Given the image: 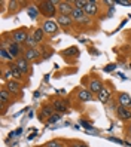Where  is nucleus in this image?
Instances as JSON below:
<instances>
[{
  "label": "nucleus",
  "instance_id": "nucleus-1",
  "mask_svg": "<svg viewBox=\"0 0 131 147\" xmlns=\"http://www.w3.org/2000/svg\"><path fill=\"white\" fill-rule=\"evenodd\" d=\"M60 0H43V2L37 3V9L42 16L45 18H57L58 11H57V5Z\"/></svg>",
  "mask_w": 131,
  "mask_h": 147
},
{
  "label": "nucleus",
  "instance_id": "nucleus-2",
  "mask_svg": "<svg viewBox=\"0 0 131 147\" xmlns=\"http://www.w3.org/2000/svg\"><path fill=\"white\" fill-rule=\"evenodd\" d=\"M42 30L46 36H54V34H57L60 31V25L54 20H45L42 22Z\"/></svg>",
  "mask_w": 131,
  "mask_h": 147
},
{
  "label": "nucleus",
  "instance_id": "nucleus-3",
  "mask_svg": "<svg viewBox=\"0 0 131 147\" xmlns=\"http://www.w3.org/2000/svg\"><path fill=\"white\" fill-rule=\"evenodd\" d=\"M29 36H30V33L27 31V28H18V30L12 31L11 39L14 40V43H16V45H24Z\"/></svg>",
  "mask_w": 131,
  "mask_h": 147
},
{
  "label": "nucleus",
  "instance_id": "nucleus-4",
  "mask_svg": "<svg viewBox=\"0 0 131 147\" xmlns=\"http://www.w3.org/2000/svg\"><path fill=\"white\" fill-rule=\"evenodd\" d=\"M70 16L73 18L75 24H90L91 22V18L85 13L83 9H77V7H75Z\"/></svg>",
  "mask_w": 131,
  "mask_h": 147
},
{
  "label": "nucleus",
  "instance_id": "nucleus-5",
  "mask_svg": "<svg viewBox=\"0 0 131 147\" xmlns=\"http://www.w3.org/2000/svg\"><path fill=\"white\" fill-rule=\"evenodd\" d=\"M115 113H116V117L121 120V122H127V123L131 122V109H130V107L116 106Z\"/></svg>",
  "mask_w": 131,
  "mask_h": 147
},
{
  "label": "nucleus",
  "instance_id": "nucleus-6",
  "mask_svg": "<svg viewBox=\"0 0 131 147\" xmlns=\"http://www.w3.org/2000/svg\"><path fill=\"white\" fill-rule=\"evenodd\" d=\"M73 9H75L73 2H67V0H60L57 5L58 15H72Z\"/></svg>",
  "mask_w": 131,
  "mask_h": 147
},
{
  "label": "nucleus",
  "instance_id": "nucleus-7",
  "mask_svg": "<svg viewBox=\"0 0 131 147\" xmlns=\"http://www.w3.org/2000/svg\"><path fill=\"white\" fill-rule=\"evenodd\" d=\"M103 88H104V85H103V82L98 79V77H92V79H90L88 88H86V89H88L92 95H98Z\"/></svg>",
  "mask_w": 131,
  "mask_h": 147
},
{
  "label": "nucleus",
  "instance_id": "nucleus-8",
  "mask_svg": "<svg viewBox=\"0 0 131 147\" xmlns=\"http://www.w3.org/2000/svg\"><path fill=\"white\" fill-rule=\"evenodd\" d=\"M55 21H57V24L60 25V28H70L72 25L75 24V21H73V18L70 15H57V18H55Z\"/></svg>",
  "mask_w": 131,
  "mask_h": 147
},
{
  "label": "nucleus",
  "instance_id": "nucleus-9",
  "mask_svg": "<svg viewBox=\"0 0 131 147\" xmlns=\"http://www.w3.org/2000/svg\"><path fill=\"white\" fill-rule=\"evenodd\" d=\"M100 3L97 2V0H90L88 2V5H86V7H85V13L90 16V18H94V16H97L98 15V11H100V6H98Z\"/></svg>",
  "mask_w": 131,
  "mask_h": 147
},
{
  "label": "nucleus",
  "instance_id": "nucleus-10",
  "mask_svg": "<svg viewBox=\"0 0 131 147\" xmlns=\"http://www.w3.org/2000/svg\"><path fill=\"white\" fill-rule=\"evenodd\" d=\"M29 63H34L40 59V51L37 48H30V49H24V55H22Z\"/></svg>",
  "mask_w": 131,
  "mask_h": 147
},
{
  "label": "nucleus",
  "instance_id": "nucleus-11",
  "mask_svg": "<svg viewBox=\"0 0 131 147\" xmlns=\"http://www.w3.org/2000/svg\"><path fill=\"white\" fill-rule=\"evenodd\" d=\"M52 107H54V110L57 111V113H66V111L69 110V106H67V101L63 100V98H54L52 100Z\"/></svg>",
  "mask_w": 131,
  "mask_h": 147
},
{
  "label": "nucleus",
  "instance_id": "nucleus-12",
  "mask_svg": "<svg viewBox=\"0 0 131 147\" xmlns=\"http://www.w3.org/2000/svg\"><path fill=\"white\" fill-rule=\"evenodd\" d=\"M15 64H16V67L21 70V73H22L24 76H29V74L31 73V65H30V63H29L24 57H21V58L16 59Z\"/></svg>",
  "mask_w": 131,
  "mask_h": 147
},
{
  "label": "nucleus",
  "instance_id": "nucleus-13",
  "mask_svg": "<svg viewBox=\"0 0 131 147\" xmlns=\"http://www.w3.org/2000/svg\"><path fill=\"white\" fill-rule=\"evenodd\" d=\"M55 113H57V111L54 110V107H52V106H43V107L40 109L39 119L42 120V122H46V120H48L49 117H52Z\"/></svg>",
  "mask_w": 131,
  "mask_h": 147
},
{
  "label": "nucleus",
  "instance_id": "nucleus-14",
  "mask_svg": "<svg viewBox=\"0 0 131 147\" xmlns=\"http://www.w3.org/2000/svg\"><path fill=\"white\" fill-rule=\"evenodd\" d=\"M5 88L9 91L12 95H21V83L18 80H7L6 85H5Z\"/></svg>",
  "mask_w": 131,
  "mask_h": 147
},
{
  "label": "nucleus",
  "instance_id": "nucleus-15",
  "mask_svg": "<svg viewBox=\"0 0 131 147\" xmlns=\"http://www.w3.org/2000/svg\"><path fill=\"white\" fill-rule=\"evenodd\" d=\"M7 51H9L11 57L14 58V61H16L18 58H21V45H16V43H14V40L11 39L9 45H7Z\"/></svg>",
  "mask_w": 131,
  "mask_h": 147
},
{
  "label": "nucleus",
  "instance_id": "nucleus-16",
  "mask_svg": "<svg viewBox=\"0 0 131 147\" xmlns=\"http://www.w3.org/2000/svg\"><path fill=\"white\" fill-rule=\"evenodd\" d=\"M116 102H118V106L131 109V95L127 94V92H119L116 95Z\"/></svg>",
  "mask_w": 131,
  "mask_h": 147
},
{
  "label": "nucleus",
  "instance_id": "nucleus-17",
  "mask_svg": "<svg viewBox=\"0 0 131 147\" xmlns=\"http://www.w3.org/2000/svg\"><path fill=\"white\" fill-rule=\"evenodd\" d=\"M76 98L79 100L81 102H90V101H92L94 95H92L88 89L81 88V89H77V92H76Z\"/></svg>",
  "mask_w": 131,
  "mask_h": 147
},
{
  "label": "nucleus",
  "instance_id": "nucleus-18",
  "mask_svg": "<svg viewBox=\"0 0 131 147\" xmlns=\"http://www.w3.org/2000/svg\"><path fill=\"white\" fill-rule=\"evenodd\" d=\"M97 98H98L100 102H103V104L110 102V100H112V89L109 88V86H104V88L100 91V94L97 95Z\"/></svg>",
  "mask_w": 131,
  "mask_h": 147
},
{
  "label": "nucleus",
  "instance_id": "nucleus-19",
  "mask_svg": "<svg viewBox=\"0 0 131 147\" xmlns=\"http://www.w3.org/2000/svg\"><path fill=\"white\" fill-rule=\"evenodd\" d=\"M0 102H2V107L5 109L6 104H11L12 102V94L7 91L5 86L2 88V91H0Z\"/></svg>",
  "mask_w": 131,
  "mask_h": 147
},
{
  "label": "nucleus",
  "instance_id": "nucleus-20",
  "mask_svg": "<svg viewBox=\"0 0 131 147\" xmlns=\"http://www.w3.org/2000/svg\"><path fill=\"white\" fill-rule=\"evenodd\" d=\"M7 67L11 68V71H12V74H14V80H18V82H21L24 74L21 73L20 68L16 67V64H15V63H9V64H7Z\"/></svg>",
  "mask_w": 131,
  "mask_h": 147
},
{
  "label": "nucleus",
  "instance_id": "nucleus-21",
  "mask_svg": "<svg viewBox=\"0 0 131 147\" xmlns=\"http://www.w3.org/2000/svg\"><path fill=\"white\" fill-rule=\"evenodd\" d=\"M33 37H34V40H36L37 43H42L43 42V39H45V33H43L42 27H39V28H36V30L33 31Z\"/></svg>",
  "mask_w": 131,
  "mask_h": 147
},
{
  "label": "nucleus",
  "instance_id": "nucleus-22",
  "mask_svg": "<svg viewBox=\"0 0 131 147\" xmlns=\"http://www.w3.org/2000/svg\"><path fill=\"white\" fill-rule=\"evenodd\" d=\"M37 45L39 43L34 40V37H33V34H30V36L27 37V40H25V43H24V48L25 49H30V48H37Z\"/></svg>",
  "mask_w": 131,
  "mask_h": 147
},
{
  "label": "nucleus",
  "instance_id": "nucleus-23",
  "mask_svg": "<svg viewBox=\"0 0 131 147\" xmlns=\"http://www.w3.org/2000/svg\"><path fill=\"white\" fill-rule=\"evenodd\" d=\"M7 5H9V12H16L21 7L22 2H16V0H11V2H7Z\"/></svg>",
  "mask_w": 131,
  "mask_h": 147
},
{
  "label": "nucleus",
  "instance_id": "nucleus-24",
  "mask_svg": "<svg viewBox=\"0 0 131 147\" xmlns=\"http://www.w3.org/2000/svg\"><path fill=\"white\" fill-rule=\"evenodd\" d=\"M45 147H66V144L61 140H51L45 144Z\"/></svg>",
  "mask_w": 131,
  "mask_h": 147
},
{
  "label": "nucleus",
  "instance_id": "nucleus-25",
  "mask_svg": "<svg viewBox=\"0 0 131 147\" xmlns=\"http://www.w3.org/2000/svg\"><path fill=\"white\" fill-rule=\"evenodd\" d=\"M88 2H90V0H75L73 6L77 7V9H85L86 5H88Z\"/></svg>",
  "mask_w": 131,
  "mask_h": 147
},
{
  "label": "nucleus",
  "instance_id": "nucleus-26",
  "mask_svg": "<svg viewBox=\"0 0 131 147\" xmlns=\"http://www.w3.org/2000/svg\"><path fill=\"white\" fill-rule=\"evenodd\" d=\"M27 11H29V15L31 16L33 20H36V18H37V15L40 13V12H39V9H37V6H34V7H33V6H30Z\"/></svg>",
  "mask_w": 131,
  "mask_h": 147
},
{
  "label": "nucleus",
  "instance_id": "nucleus-27",
  "mask_svg": "<svg viewBox=\"0 0 131 147\" xmlns=\"http://www.w3.org/2000/svg\"><path fill=\"white\" fill-rule=\"evenodd\" d=\"M58 120H61V115H60V113H55L52 117H49L46 122H48V123H55V122H58Z\"/></svg>",
  "mask_w": 131,
  "mask_h": 147
},
{
  "label": "nucleus",
  "instance_id": "nucleus-28",
  "mask_svg": "<svg viewBox=\"0 0 131 147\" xmlns=\"http://www.w3.org/2000/svg\"><path fill=\"white\" fill-rule=\"evenodd\" d=\"M72 147H88L85 143H81V141H75V143H72Z\"/></svg>",
  "mask_w": 131,
  "mask_h": 147
},
{
  "label": "nucleus",
  "instance_id": "nucleus-29",
  "mask_svg": "<svg viewBox=\"0 0 131 147\" xmlns=\"http://www.w3.org/2000/svg\"><path fill=\"white\" fill-rule=\"evenodd\" d=\"M127 138H130V140H131V122L127 125Z\"/></svg>",
  "mask_w": 131,
  "mask_h": 147
},
{
  "label": "nucleus",
  "instance_id": "nucleus-30",
  "mask_svg": "<svg viewBox=\"0 0 131 147\" xmlns=\"http://www.w3.org/2000/svg\"><path fill=\"white\" fill-rule=\"evenodd\" d=\"M116 5H124V6H130L131 3L130 2H124V0H118V2H115Z\"/></svg>",
  "mask_w": 131,
  "mask_h": 147
},
{
  "label": "nucleus",
  "instance_id": "nucleus-31",
  "mask_svg": "<svg viewBox=\"0 0 131 147\" xmlns=\"http://www.w3.org/2000/svg\"><path fill=\"white\" fill-rule=\"evenodd\" d=\"M81 123H82L85 128H90V123H88V122H85V120H81Z\"/></svg>",
  "mask_w": 131,
  "mask_h": 147
},
{
  "label": "nucleus",
  "instance_id": "nucleus-32",
  "mask_svg": "<svg viewBox=\"0 0 131 147\" xmlns=\"http://www.w3.org/2000/svg\"><path fill=\"white\" fill-rule=\"evenodd\" d=\"M66 147H72V144H67V146H66Z\"/></svg>",
  "mask_w": 131,
  "mask_h": 147
}]
</instances>
